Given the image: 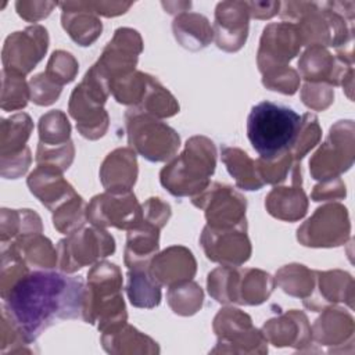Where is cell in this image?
Segmentation results:
<instances>
[{
  "mask_svg": "<svg viewBox=\"0 0 355 355\" xmlns=\"http://www.w3.org/2000/svg\"><path fill=\"white\" fill-rule=\"evenodd\" d=\"M73 153L72 141H68L62 146H43L39 143L36 161L39 165H47L62 172L71 165Z\"/></svg>",
  "mask_w": 355,
  "mask_h": 355,
  "instance_id": "cell-34",
  "label": "cell"
},
{
  "mask_svg": "<svg viewBox=\"0 0 355 355\" xmlns=\"http://www.w3.org/2000/svg\"><path fill=\"white\" fill-rule=\"evenodd\" d=\"M345 197V184L340 178L323 180V183L318 184L312 193L313 201L331 200V198H343Z\"/></svg>",
  "mask_w": 355,
  "mask_h": 355,
  "instance_id": "cell-40",
  "label": "cell"
},
{
  "mask_svg": "<svg viewBox=\"0 0 355 355\" xmlns=\"http://www.w3.org/2000/svg\"><path fill=\"white\" fill-rule=\"evenodd\" d=\"M354 162V123L338 121L329 137L309 161L311 173L318 180L336 179Z\"/></svg>",
  "mask_w": 355,
  "mask_h": 355,
  "instance_id": "cell-8",
  "label": "cell"
},
{
  "mask_svg": "<svg viewBox=\"0 0 355 355\" xmlns=\"http://www.w3.org/2000/svg\"><path fill=\"white\" fill-rule=\"evenodd\" d=\"M298 75L291 68H280L263 75V85L270 90H277L284 94H294L298 87Z\"/></svg>",
  "mask_w": 355,
  "mask_h": 355,
  "instance_id": "cell-37",
  "label": "cell"
},
{
  "mask_svg": "<svg viewBox=\"0 0 355 355\" xmlns=\"http://www.w3.org/2000/svg\"><path fill=\"white\" fill-rule=\"evenodd\" d=\"M168 302L175 313L183 316L193 315L202 305V290L190 280L175 284L168 291Z\"/></svg>",
  "mask_w": 355,
  "mask_h": 355,
  "instance_id": "cell-28",
  "label": "cell"
},
{
  "mask_svg": "<svg viewBox=\"0 0 355 355\" xmlns=\"http://www.w3.org/2000/svg\"><path fill=\"white\" fill-rule=\"evenodd\" d=\"M311 334L320 345L338 347L343 344L352 343L354 338V319L349 313L343 309H324L323 315L316 319Z\"/></svg>",
  "mask_w": 355,
  "mask_h": 355,
  "instance_id": "cell-21",
  "label": "cell"
},
{
  "mask_svg": "<svg viewBox=\"0 0 355 355\" xmlns=\"http://www.w3.org/2000/svg\"><path fill=\"white\" fill-rule=\"evenodd\" d=\"M47 32L42 26L28 28L10 36L3 50L4 69L25 75L35 68L47 50Z\"/></svg>",
  "mask_w": 355,
  "mask_h": 355,
  "instance_id": "cell-12",
  "label": "cell"
},
{
  "mask_svg": "<svg viewBox=\"0 0 355 355\" xmlns=\"http://www.w3.org/2000/svg\"><path fill=\"white\" fill-rule=\"evenodd\" d=\"M61 87L62 86L51 80L44 72L39 73L31 79V83H29L31 98L33 103L39 105H49L57 100V97L61 93Z\"/></svg>",
  "mask_w": 355,
  "mask_h": 355,
  "instance_id": "cell-36",
  "label": "cell"
},
{
  "mask_svg": "<svg viewBox=\"0 0 355 355\" xmlns=\"http://www.w3.org/2000/svg\"><path fill=\"white\" fill-rule=\"evenodd\" d=\"M302 101L306 107L313 110H324L327 108L334 97L330 85L326 83H306L302 87Z\"/></svg>",
  "mask_w": 355,
  "mask_h": 355,
  "instance_id": "cell-38",
  "label": "cell"
},
{
  "mask_svg": "<svg viewBox=\"0 0 355 355\" xmlns=\"http://www.w3.org/2000/svg\"><path fill=\"white\" fill-rule=\"evenodd\" d=\"M115 251L111 234L98 226L83 227L71 233L58 244V265L62 272L72 273L87 263L108 257Z\"/></svg>",
  "mask_w": 355,
  "mask_h": 355,
  "instance_id": "cell-7",
  "label": "cell"
},
{
  "mask_svg": "<svg viewBox=\"0 0 355 355\" xmlns=\"http://www.w3.org/2000/svg\"><path fill=\"white\" fill-rule=\"evenodd\" d=\"M247 225L230 229L207 226L201 234V244L211 261L229 266L241 265L251 255L250 240L245 234Z\"/></svg>",
  "mask_w": 355,
  "mask_h": 355,
  "instance_id": "cell-13",
  "label": "cell"
},
{
  "mask_svg": "<svg viewBox=\"0 0 355 355\" xmlns=\"http://www.w3.org/2000/svg\"><path fill=\"white\" fill-rule=\"evenodd\" d=\"M293 186L276 187L266 197V209L275 218L283 220H297L306 214L308 201L301 187V166L295 162L291 168Z\"/></svg>",
  "mask_w": 355,
  "mask_h": 355,
  "instance_id": "cell-17",
  "label": "cell"
},
{
  "mask_svg": "<svg viewBox=\"0 0 355 355\" xmlns=\"http://www.w3.org/2000/svg\"><path fill=\"white\" fill-rule=\"evenodd\" d=\"M86 218L98 227L114 226L129 230L143 220V209L130 190L108 191L90 201Z\"/></svg>",
  "mask_w": 355,
  "mask_h": 355,
  "instance_id": "cell-11",
  "label": "cell"
},
{
  "mask_svg": "<svg viewBox=\"0 0 355 355\" xmlns=\"http://www.w3.org/2000/svg\"><path fill=\"white\" fill-rule=\"evenodd\" d=\"M128 297L137 308H154L161 301V284L148 269H130L128 273Z\"/></svg>",
  "mask_w": 355,
  "mask_h": 355,
  "instance_id": "cell-24",
  "label": "cell"
},
{
  "mask_svg": "<svg viewBox=\"0 0 355 355\" xmlns=\"http://www.w3.org/2000/svg\"><path fill=\"white\" fill-rule=\"evenodd\" d=\"M301 43L300 32H297L293 25H269L263 31L258 51L259 71L265 75L268 72L286 68V62L298 53Z\"/></svg>",
  "mask_w": 355,
  "mask_h": 355,
  "instance_id": "cell-14",
  "label": "cell"
},
{
  "mask_svg": "<svg viewBox=\"0 0 355 355\" xmlns=\"http://www.w3.org/2000/svg\"><path fill=\"white\" fill-rule=\"evenodd\" d=\"M103 348L110 354H158L154 340L132 326L123 324L114 333L101 336Z\"/></svg>",
  "mask_w": 355,
  "mask_h": 355,
  "instance_id": "cell-22",
  "label": "cell"
},
{
  "mask_svg": "<svg viewBox=\"0 0 355 355\" xmlns=\"http://www.w3.org/2000/svg\"><path fill=\"white\" fill-rule=\"evenodd\" d=\"M273 279L258 269L239 270L229 265L215 269L208 279V291L219 302L258 305L268 300Z\"/></svg>",
  "mask_w": 355,
  "mask_h": 355,
  "instance_id": "cell-4",
  "label": "cell"
},
{
  "mask_svg": "<svg viewBox=\"0 0 355 355\" xmlns=\"http://www.w3.org/2000/svg\"><path fill=\"white\" fill-rule=\"evenodd\" d=\"M216 150L204 136H194L184 151L161 171V183L173 196H197L209 186L215 171Z\"/></svg>",
  "mask_w": 355,
  "mask_h": 355,
  "instance_id": "cell-3",
  "label": "cell"
},
{
  "mask_svg": "<svg viewBox=\"0 0 355 355\" xmlns=\"http://www.w3.org/2000/svg\"><path fill=\"white\" fill-rule=\"evenodd\" d=\"M11 245L22 257L24 261L39 268L51 269L58 261V254L53 248L50 240L40 236V233L19 237Z\"/></svg>",
  "mask_w": 355,
  "mask_h": 355,
  "instance_id": "cell-25",
  "label": "cell"
},
{
  "mask_svg": "<svg viewBox=\"0 0 355 355\" xmlns=\"http://www.w3.org/2000/svg\"><path fill=\"white\" fill-rule=\"evenodd\" d=\"M28 186L32 194L50 211H55L76 194L73 187L61 176V171L47 165H39L29 175Z\"/></svg>",
  "mask_w": 355,
  "mask_h": 355,
  "instance_id": "cell-18",
  "label": "cell"
},
{
  "mask_svg": "<svg viewBox=\"0 0 355 355\" xmlns=\"http://www.w3.org/2000/svg\"><path fill=\"white\" fill-rule=\"evenodd\" d=\"M320 139V128L318 123V118L312 114H305L302 116V122L297 137L294 140L293 147L290 148V154L294 161H300Z\"/></svg>",
  "mask_w": 355,
  "mask_h": 355,
  "instance_id": "cell-33",
  "label": "cell"
},
{
  "mask_svg": "<svg viewBox=\"0 0 355 355\" xmlns=\"http://www.w3.org/2000/svg\"><path fill=\"white\" fill-rule=\"evenodd\" d=\"M129 144L151 162L172 158L179 148V135L166 123L157 121L153 115L129 110L125 114Z\"/></svg>",
  "mask_w": 355,
  "mask_h": 355,
  "instance_id": "cell-5",
  "label": "cell"
},
{
  "mask_svg": "<svg viewBox=\"0 0 355 355\" xmlns=\"http://www.w3.org/2000/svg\"><path fill=\"white\" fill-rule=\"evenodd\" d=\"M150 272L159 284L172 287L191 280L196 273V259L184 247H169L151 261Z\"/></svg>",
  "mask_w": 355,
  "mask_h": 355,
  "instance_id": "cell-16",
  "label": "cell"
},
{
  "mask_svg": "<svg viewBox=\"0 0 355 355\" xmlns=\"http://www.w3.org/2000/svg\"><path fill=\"white\" fill-rule=\"evenodd\" d=\"M319 291L323 300L320 301V311L333 302H347L352 308V277L341 270L318 272Z\"/></svg>",
  "mask_w": 355,
  "mask_h": 355,
  "instance_id": "cell-26",
  "label": "cell"
},
{
  "mask_svg": "<svg viewBox=\"0 0 355 355\" xmlns=\"http://www.w3.org/2000/svg\"><path fill=\"white\" fill-rule=\"evenodd\" d=\"M86 287L80 277L35 270L21 277L3 297V311L28 344L57 320L83 315Z\"/></svg>",
  "mask_w": 355,
  "mask_h": 355,
  "instance_id": "cell-1",
  "label": "cell"
},
{
  "mask_svg": "<svg viewBox=\"0 0 355 355\" xmlns=\"http://www.w3.org/2000/svg\"><path fill=\"white\" fill-rule=\"evenodd\" d=\"M193 204L205 209L208 226L214 229H230L245 223V198L230 186L209 184L193 197Z\"/></svg>",
  "mask_w": 355,
  "mask_h": 355,
  "instance_id": "cell-9",
  "label": "cell"
},
{
  "mask_svg": "<svg viewBox=\"0 0 355 355\" xmlns=\"http://www.w3.org/2000/svg\"><path fill=\"white\" fill-rule=\"evenodd\" d=\"M222 159L229 173L236 179L239 187L244 190H259L263 186L257 164L244 151L233 147H222Z\"/></svg>",
  "mask_w": 355,
  "mask_h": 355,
  "instance_id": "cell-23",
  "label": "cell"
},
{
  "mask_svg": "<svg viewBox=\"0 0 355 355\" xmlns=\"http://www.w3.org/2000/svg\"><path fill=\"white\" fill-rule=\"evenodd\" d=\"M85 202L80 196L75 194L72 198L58 207L53 216V223L61 233H72L78 230L85 220Z\"/></svg>",
  "mask_w": 355,
  "mask_h": 355,
  "instance_id": "cell-31",
  "label": "cell"
},
{
  "mask_svg": "<svg viewBox=\"0 0 355 355\" xmlns=\"http://www.w3.org/2000/svg\"><path fill=\"white\" fill-rule=\"evenodd\" d=\"M159 239V227L141 220L139 225L128 230L125 247V263L129 269H146L157 254Z\"/></svg>",
  "mask_w": 355,
  "mask_h": 355,
  "instance_id": "cell-20",
  "label": "cell"
},
{
  "mask_svg": "<svg viewBox=\"0 0 355 355\" xmlns=\"http://www.w3.org/2000/svg\"><path fill=\"white\" fill-rule=\"evenodd\" d=\"M218 344L211 352L265 354L268 341L262 331L252 327L251 318L236 308H225L214 320Z\"/></svg>",
  "mask_w": 355,
  "mask_h": 355,
  "instance_id": "cell-6",
  "label": "cell"
},
{
  "mask_svg": "<svg viewBox=\"0 0 355 355\" xmlns=\"http://www.w3.org/2000/svg\"><path fill=\"white\" fill-rule=\"evenodd\" d=\"M302 122L293 108L261 101L247 118V136L262 159H273L290 151Z\"/></svg>",
  "mask_w": 355,
  "mask_h": 355,
  "instance_id": "cell-2",
  "label": "cell"
},
{
  "mask_svg": "<svg viewBox=\"0 0 355 355\" xmlns=\"http://www.w3.org/2000/svg\"><path fill=\"white\" fill-rule=\"evenodd\" d=\"M137 162L130 148H118L104 159L100 178L108 191H129L136 182Z\"/></svg>",
  "mask_w": 355,
  "mask_h": 355,
  "instance_id": "cell-19",
  "label": "cell"
},
{
  "mask_svg": "<svg viewBox=\"0 0 355 355\" xmlns=\"http://www.w3.org/2000/svg\"><path fill=\"white\" fill-rule=\"evenodd\" d=\"M262 334L275 347H294L298 349L308 347L312 340L306 316L295 309L268 320L262 327Z\"/></svg>",
  "mask_w": 355,
  "mask_h": 355,
  "instance_id": "cell-15",
  "label": "cell"
},
{
  "mask_svg": "<svg viewBox=\"0 0 355 355\" xmlns=\"http://www.w3.org/2000/svg\"><path fill=\"white\" fill-rule=\"evenodd\" d=\"M295 277L293 276L288 265L277 272V283L284 293L294 297H306L313 290L315 277L313 272L306 269L304 265H294Z\"/></svg>",
  "mask_w": 355,
  "mask_h": 355,
  "instance_id": "cell-30",
  "label": "cell"
},
{
  "mask_svg": "<svg viewBox=\"0 0 355 355\" xmlns=\"http://www.w3.org/2000/svg\"><path fill=\"white\" fill-rule=\"evenodd\" d=\"M171 216V207L161 201V198H150L143 205V219L158 226L159 229L168 222Z\"/></svg>",
  "mask_w": 355,
  "mask_h": 355,
  "instance_id": "cell-39",
  "label": "cell"
},
{
  "mask_svg": "<svg viewBox=\"0 0 355 355\" xmlns=\"http://www.w3.org/2000/svg\"><path fill=\"white\" fill-rule=\"evenodd\" d=\"M29 89L24 80V76L7 69H3V101L4 110L24 108L29 98Z\"/></svg>",
  "mask_w": 355,
  "mask_h": 355,
  "instance_id": "cell-32",
  "label": "cell"
},
{
  "mask_svg": "<svg viewBox=\"0 0 355 355\" xmlns=\"http://www.w3.org/2000/svg\"><path fill=\"white\" fill-rule=\"evenodd\" d=\"M71 125L61 111H50L39 121L40 144L43 146H62L69 140Z\"/></svg>",
  "mask_w": 355,
  "mask_h": 355,
  "instance_id": "cell-29",
  "label": "cell"
},
{
  "mask_svg": "<svg viewBox=\"0 0 355 355\" xmlns=\"http://www.w3.org/2000/svg\"><path fill=\"white\" fill-rule=\"evenodd\" d=\"M349 234L347 208L340 204H327L298 229L297 239L308 247H336L343 244Z\"/></svg>",
  "mask_w": 355,
  "mask_h": 355,
  "instance_id": "cell-10",
  "label": "cell"
},
{
  "mask_svg": "<svg viewBox=\"0 0 355 355\" xmlns=\"http://www.w3.org/2000/svg\"><path fill=\"white\" fill-rule=\"evenodd\" d=\"M78 71V62L75 58L65 51H54L53 55L49 60L46 75L54 80L57 85L62 86L64 83H68L73 80Z\"/></svg>",
  "mask_w": 355,
  "mask_h": 355,
  "instance_id": "cell-35",
  "label": "cell"
},
{
  "mask_svg": "<svg viewBox=\"0 0 355 355\" xmlns=\"http://www.w3.org/2000/svg\"><path fill=\"white\" fill-rule=\"evenodd\" d=\"M32 121L26 114L12 115L10 119L3 121L1 136V157L15 155L26 146V140L32 130Z\"/></svg>",
  "mask_w": 355,
  "mask_h": 355,
  "instance_id": "cell-27",
  "label": "cell"
}]
</instances>
